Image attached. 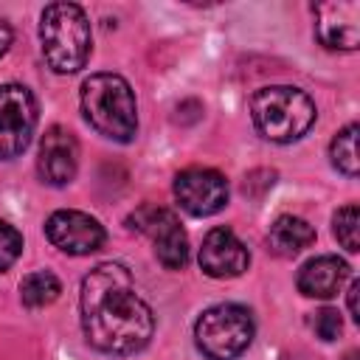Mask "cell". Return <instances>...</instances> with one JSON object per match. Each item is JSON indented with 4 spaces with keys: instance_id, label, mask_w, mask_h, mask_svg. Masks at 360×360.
<instances>
[{
    "instance_id": "obj_6",
    "label": "cell",
    "mask_w": 360,
    "mask_h": 360,
    "mask_svg": "<svg viewBox=\"0 0 360 360\" xmlns=\"http://www.w3.org/2000/svg\"><path fill=\"white\" fill-rule=\"evenodd\" d=\"M37 118V98L25 84H0V160H11L25 152Z\"/></svg>"
},
{
    "instance_id": "obj_9",
    "label": "cell",
    "mask_w": 360,
    "mask_h": 360,
    "mask_svg": "<svg viewBox=\"0 0 360 360\" xmlns=\"http://www.w3.org/2000/svg\"><path fill=\"white\" fill-rule=\"evenodd\" d=\"M45 236L53 248H59L68 256L96 253L107 239L104 225L96 217H90L84 211H73V208L53 211L45 222Z\"/></svg>"
},
{
    "instance_id": "obj_3",
    "label": "cell",
    "mask_w": 360,
    "mask_h": 360,
    "mask_svg": "<svg viewBox=\"0 0 360 360\" xmlns=\"http://www.w3.org/2000/svg\"><path fill=\"white\" fill-rule=\"evenodd\" d=\"M250 118L262 138L273 143H292L312 129L318 110L304 90L267 84L250 96Z\"/></svg>"
},
{
    "instance_id": "obj_21",
    "label": "cell",
    "mask_w": 360,
    "mask_h": 360,
    "mask_svg": "<svg viewBox=\"0 0 360 360\" xmlns=\"http://www.w3.org/2000/svg\"><path fill=\"white\" fill-rule=\"evenodd\" d=\"M11 39H14V34H11L8 22H6V20H0V56H6V51L11 48Z\"/></svg>"
},
{
    "instance_id": "obj_4",
    "label": "cell",
    "mask_w": 360,
    "mask_h": 360,
    "mask_svg": "<svg viewBox=\"0 0 360 360\" xmlns=\"http://www.w3.org/2000/svg\"><path fill=\"white\" fill-rule=\"evenodd\" d=\"M42 56L56 73H76L87 65L93 51L90 22L76 3H51L39 17Z\"/></svg>"
},
{
    "instance_id": "obj_10",
    "label": "cell",
    "mask_w": 360,
    "mask_h": 360,
    "mask_svg": "<svg viewBox=\"0 0 360 360\" xmlns=\"http://www.w3.org/2000/svg\"><path fill=\"white\" fill-rule=\"evenodd\" d=\"M315 37L329 51H357L360 6L354 0H329L315 8Z\"/></svg>"
},
{
    "instance_id": "obj_8",
    "label": "cell",
    "mask_w": 360,
    "mask_h": 360,
    "mask_svg": "<svg viewBox=\"0 0 360 360\" xmlns=\"http://www.w3.org/2000/svg\"><path fill=\"white\" fill-rule=\"evenodd\" d=\"M174 200L191 217H211L228 202V180L217 169L188 166L174 177Z\"/></svg>"
},
{
    "instance_id": "obj_17",
    "label": "cell",
    "mask_w": 360,
    "mask_h": 360,
    "mask_svg": "<svg viewBox=\"0 0 360 360\" xmlns=\"http://www.w3.org/2000/svg\"><path fill=\"white\" fill-rule=\"evenodd\" d=\"M332 231H335V239H338L349 253H357V250H360V236H357V231H360V211H357L354 202H349V205H343V208L335 211V217H332Z\"/></svg>"
},
{
    "instance_id": "obj_12",
    "label": "cell",
    "mask_w": 360,
    "mask_h": 360,
    "mask_svg": "<svg viewBox=\"0 0 360 360\" xmlns=\"http://www.w3.org/2000/svg\"><path fill=\"white\" fill-rule=\"evenodd\" d=\"M250 253L231 228H214L200 248V270L211 278H236L248 270Z\"/></svg>"
},
{
    "instance_id": "obj_19",
    "label": "cell",
    "mask_w": 360,
    "mask_h": 360,
    "mask_svg": "<svg viewBox=\"0 0 360 360\" xmlns=\"http://www.w3.org/2000/svg\"><path fill=\"white\" fill-rule=\"evenodd\" d=\"M312 329H315V335L321 338V340H335V338H340V332H343V321H340V312L338 309H332V307H323V309H318L315 315H312Z\"/></svg>"
},
{
    "instance_id": "obj_11",
    "label": "cell",
    "mask_w": 360,
    "mask_h": 360,
    "mask_svg": "<svg viewBox=\"0 0 360 360\" xmlns=\"http://www.w3.org/2000/svg\"><path fill=\"white\" fill-rule=\"evenodd\" d=\"M79 169V141L68 127H48L39 141L37 172L48 186H68Z\"/></svg>"
},
{
    "instance_id": "obj_16",
    "label": "cell",
    "mask_w": 360,
    "mask_h": 360,
    "mask_svg": "<svg viewBox=\"0 0 360 360\" xmlns=\"http://www.w3.org/2000/svg\"><path fill=\"white\" fill-rule=\"evenodd\" d=\"M329 158H332V166L338 172H343L346 177H357V172H360V160H357V124L343 127L332 138Z\"/></svg>"
},
{
    "instance_id": "obj_1",
    "label": "cell",
    "mask_w": 360,
    "mask_h": 360,
    "mask_svg": "<svg viewBox=\"0 0 360 360\" xmlns=\"http://www.w3.org/2000/svg\"><path fill=\"white\" fill-rule=\"evenodd\" d=\"M79 307L87 343L104 354H135L152 340V307L138 295L132 273L118 262H104L82 278Z\"/></svg>"
},
{
    "instance_id": "obj_18",
    "label": "cell",
    "mask_w": 360,
    "mask_h": 360,
    "mask_svg": "<svg viewBox=\"0 0 360 360\" xmlns=\"http://www.w3.org/2000/svg\"><path fill=\"white\" fill-rule=\"evenodd\" d=\"M20 253H22V236H20V231L14 225H8V222L0 219V273L8 270L20 259Z\"/></svg>"
},
{
    "instance_id": "obj_13",
    "label": "cell",
    "mask_w": 360,
    "mask_h": 360,
    "mask_svg": "<svg viewBox=\"0 0 360 360\" xmlns=\"http://www.w3.org/2000/svg\"><path fill=\"white\" fill-rule=\"evenodd\" d=\"M349 278V264L338 256H315L298 270V292L307 298H332Z\"/></svg>"
},
{
    "instance_id": "obj_15",
    "label": "cell",
    "mask_w": 360,
    "mask_h": 360,
    "mask_svg": "<svg viewBox=\"0 0 360 360\" xmlns=\"http://www.w3.org/2000/svg\"><path fill=\"white\" fill-rule=\"evenodd\" d=\"M62 292V284L59 278L51 273V270H37V273H28L22 281H20V301L28 307V309H42L48 304H53Z\"/></svg>"
},
{
    "instance_id": "obj_5",
    "label": "cell",
    "mask_w": 360,
    "mask_h": 360,
    "mask_svg": "<svg viewBox=\"0 0 360 360\" xmlns=\"http://www.w3.org/2000/svg\"><path fill=\"white\" fill-rule=\"evenodd\" d=\"M253 315L239 304L208 307L194 323L197 349L208 360H236L253 340Z\"/></svg>"
},
{
    "instance_id": "obj_2",
    "label": "cell",
    "mask_w": 360,
    "mask_h": 360,
    "mask_svg": "<svg viewBox=\"0 0 360 360\" xmlns=\"http://www.w3.org/2000/svg\"><path fill=\"white\" fill-rule=\"evenodd\" d=\"M82 112L87 124L118 143H129L138 132V104L129 82L118 73H93L82 84Z\"/></svg>"
},
{
    "instance_id": "obj_20",
    "label": "cell",
    "mask_w": 360,
    "mask_h": 360,
    "mask_svg": "<svg viewBox=\"0 0 360 360\" xmlns=\"http://www.w3.org/2000/svg\"><path fill=\"white\" fill-rule=\"evenodd\" d=\"M357 295H360V281L354 278L352 287H349V312H352V321H360V309H357Z\"/></svg>"
},
{
    "instance_id": "obj_14",
    "label": "cell",
    "mask_w": 360,
    "mask_h": 360,
    "mask_svg": "<svg viewBox=\"0 0 360 360\" xmlns=\"http://www.w3.org/2000/svg\"><path fill=\"white\" fill-rule=\"evenodd\" d=\"M267 242H270V250H273L276 256L292 259V256H298L304 248H309V245L315 242V228H312L307 219H301V217L281 214V217L270 225Z\"/></svg>"
},
{
    "instance_id": "obj_7",
    "label": "cell",
    "mask_w": 360,
    "mask_h": 360,
    "mask_svg": "<svg viewBox=\"0 0 360 360\" xmlns=\"http://www.w3.org/2000/svg\"><path fill=\"white\" fill-rule=\"evenodd\" d=\"M129 228L141 231L152 239L155 256L166 270H180L188 262V236L174 217V211L160 205H141L135 214H129Z\"/></svg>"
}]
</instances>
